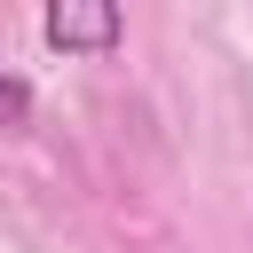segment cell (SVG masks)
<instances>
[{
  "instance_id": "cell-1",
  "label": "cell",
  "mask_w": 253,
  "mask_h": 253,
  "mask_svg": "<svg viewBox=\"0 0 253 253\" xmlns=\"http://www.w3.org/2000/svg\"><path fill=\"white\" fill-rule=\"evenodd\" d=\"M40 32H47V47H63V55H111V47L126 40V16H119L111 0H55V8L40 16Z\"/></svg>"
},
{
  "instance_id": "cell-2",
  "label": "cell",
  "mask_w": 253,
  "mask_h": 253,
  "mask_svg": "<svg viewBox=\"0 0 253 253\" xmlns=\"http://www.w3.org/2000/svg\"><path fill=\"white\" fill-rule=\"evenodd\" d=\"M16 119H32V87L16 71H0V126H16Z\"/></svg>"
}]
</instances>
